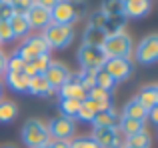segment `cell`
<instances>
[{
    "label": "cell",
    "mask_w": 158,
    "mask_h": 148,
    "mask_svg": "<svg viewBox=\"0 0 158 148\" xmlns=\"http://www.w3.org/2000/svg\"><path fill=\"white\" fill-rule=\"evenodd\" d=\"M86 12L84 0H60L50 10V22L52 24H70L80 20Z\"/></svg>",
    "instance_id": "obj_1"
},
{
    "label": "cell",
    "mask_w": 158,
    "mask_h": 148,
    "mask_svg": "<svg viewBox=\"0 0 158 148\" xmlns=\"http://www.w3.org/2000/svg\"><path fill=\"white\" fill-rule=\"evenodd\" d=\"M106 58H130L132 54V40L126 32H108L104 44L100 48Z\"/></svg>",
    "instance_id": "obj_2"
},
{
    "label": "cell",
    "mask_w": 158,
    "mask_h": 148,
    "mask_svg": "<svg viewBox=\"0 0 158 148\" xmlns=\"http://www.w3.org/2000/svg\"><path fill=\"white\" fill-rule=\"evenodd\" d=\"M42 38L46 40L48 48H56V50H62V48L70 46V42L74 40V28L70 24H48L44 28Z\"/></svg>",
    "instance_id": "obj_3"
},
{
    "label": "cell",
    "mask_w": 158,
    "mask_h": 148,
    "mask_svg": "<svg viewBox=\"0 0 158 148\" xmlns=\"http://www.w3.org/2000/svg\"><path fill=\"white\" fill-rule=\"evenodd\" d=\"M22 142L28 148H36L42 144H50L52 138L48 134V126L42 124L40 120L32 118V120H26L22 126Z\"/></svg>",
    "instance_id": "obj_4"
},
{
    "label": "cell",
    "mask_w": 158,
    "mask_h": 148,
    "mask_svg": "<svg viewBox=\"0 0 158 148\" xmlns=\"http://www.w3.org/2000/svg\"><path fill=\"white\" fill-rule=\"evenodd\" d=\"M48 50H50V48H48L46 40L42 38V34H40V36H30V38H26L18 46V50L14 52V56L22 58L24 62H32V60L38 58V56L48 54Z\"/></svg>",
    "instance_id": "obj_5"
},
{
    "label": "cell",
    "mask_w": 158,
    "mask_h": 148,
    "mask_svg": "<svg viewBox=\"0 0 158 148\" xmlns=\"http://www.w3.org/2000/svg\"><path fill=\"white\" fill-rule=\"evenodd\" d=\"M78 62H80L82 70H100L106 62V56L100 48H94V46H88V44H82L78 48Z\"/></svg>",
    "instance_id": "obj_6"
},
{
    "label": "cell",
    "mask_w": 158,
    "mask_h": 148,
    "mask_svg": "<svg viewBox=\"0 0 158 148\" xmlns=\"http://www.w3.org/2000/svg\"><path fill=\"white\" fill-rule=\"evenodd\" d=\"M102 70H104L114 82H122V80H128V78L132 76V70H134V68H132L130 58H106Z\"/></svg>",
    "instance_id": "obj_7"
},
{
    "label": "cell",
    "mask_w": 158,
    "mask_h": 148,
    "mask_svg": "<svg viewBox=\"0 0 158 148\" xmlns=\"http://www.w3.org/2000/svg\"><path fill=\"white\" fill-rule=\"evenodd\" d=\"M136 60L144 66H150L158 60V36L148 34L146 38L140 40L138 48H136Z\"/></svg>",
    "instance_id": "obj_8"
},
{
    "label": "cell",
    "mask_w": 158,
    "mask_h": 148,
    "mask_svg": "<svg viewBox=\"0 0 158 148\" xmlns=\"http://www.w3.org/2000/svg\"><path fill=\"white\" fill-rule=\"evenodd\" d=\"M48 126V134L52 140H70L74 136V120L66 116H58L52 118Z\"/></svg>",
    "instance_id": "obj_9"
},
{
    "label": "cell",
    "mask_w": 158,
    "mask_h": 148,
    "mask_svg": "<svg viewBox=\"0 0 158 148\" xmlns=\"http://www.w3.org/2000/svg\"><path fill=\"white\" fill-rule=\"evenodd\" d=\"M44 78L48 80V84H50L52 90H60L62 86L72 78V74H70V70L62 62H50L48 68L44 70Z\"/></svg>",
    "instance_id": "obj_10"
},
{
    "label": "cell",
    "mask_w": 158,
    "mask_h": 148,
    "mask_svg": "<svg viewBox=\"0 0 158 148\" xmlns=\"http://www.w3.org/2000/svg\"><path fill=\"white\" fill-rule=\"evenodd\" d=\"M24 16H26L30 28H46L48 24H50V10L38 6V4H34Z\"/></svg>",
    "instance_id": "obj_11"
},
{
    "label": "cell",
    "mask_w": 158,
    "mask_h": 148,
    "mask_svg": "<svg viewBox=\"0 0 158 148\" xmlns=\"http://www.w3.org/2000/svg\"><path fill=\"white\" fill-rule=\"evenodd\" d=\"M150 12V0H124V18H140Z\"/></svg>",
    "instance_id": "obj_12"
},
{
    "label": "cell",
    "mask_w": 158,
    "mask_h": 148,
    "mask_svg": "<svg viewBox=\"0 0 158 148\" xmlns=\"http://www.w3.org/2000/svg\"><path fill=\"white\" fill-rule=\"evenodd\" d=\"M26 92L34 94V96H42V98H48L54 90L50 88V84H48V80L44 78V74H36V76H32L30 80H28V90Z\"/></svg>",
    "instance_id": "obj_13"
},
{
    "label": "cell",
    "mask_w": 158,
    "mask_h": 148,
    "mask_svg": "<svg viewBox=\"0 0 158 148\" xmlns=\"http://www.w3.org/2000/svg\"><path fill=\"white\" fill-rule=\"evenodd\" d=\"M60 98H70V100H78V102H84L86 100V90L78 84L76 78H70L60 90Z\"/></svg>",
    "instance_id": "obj_14"
},
{
    "label": "cell",
    "mask_w": 158,
    "mask_h": 148,
    "mask_svg": "<svg viewBox=\"0 0 158 148\" xmlns=\"http://www.w3.org/2000/svg\"><path fill=\"white\" fill-rule=\"evenodd\" d=\"M138 104H142L146 110H152V108H156L158 106V88L154 84L152 86H146V88H142L138 94H136V98H134Z\"/></svg>",
    "instance_id": "obj_15"
},
{
    "label": "cell",
    "mask_w": 158,
    "mask_h": 148,
    "mask_svg": "<svg viewBox=\"0 0 158 148\" xmlns=\"http://www.w3.org/2000/svg\"><path fill=\"white\" fill-rule=\"evenodd\" d=\"M108 36V30L106 28H94V26H86L84 30V44L88 46H94V48H102Z\"/></svg>",
    "instance_id": "obj_16"
},
{
    "label": "cell",
    "mask_w": 158,
    "mask_h": 148,
    "mask_svg": "<svg viewBox=\"0 0 158 148\" xmlns=\"http://www.w3.org/2000/svg\"><path fill=\"white\" fill-rule=\"evenodd\" d=\"M92 124H94V128H116L118 126V116L110 108V110H104V112L94 114Z\"/></svg>",
    "instance_id": "obj_17"
},
{
    "label": "cell",
    "mask_w": 158,
    "mask_h": 148,
    "mask_svg": "<svg viewBox=\"0 0 158 148\" xmlns=\"http://www.w3.org/2000/svg\"><path fill=\"white\" fill-rule=\"evenodd\" d=\"M146 120H134V118H118V126L116 128L124 134V136H132V134L146 130Z\"/></svg>",
    "instance_id": "obj_18"
},
{
    "label": "cell",
    "mask_w": 158,
    "mask_h": 148,
    "mask_svg": "<svg viewBox=\"0 0 158 148\" xmlns=\"http://www.w3.org/2000/svg\"><path fill=\"white\" fill-rule=\"evenodd\" d=\"M116 136V128H94L92 130V140L100 148H112Z\"/></svg>",
    "instance_id": "obj_19"
},
{
    "label": "cell",
    "mask_w": 158,
    "mask_h": 148,
    "mask_svg": "<svg viewBox=\"0 0 158 148\" xmlns=\"http://www.w3.org/2000/svg\"><path fill=\"white\" fill-rule=\"evenodd\" d=\"M8 24H10V28H12V34H14V38H20V36H26V32L30 30V26H28V20H26V16H24V14H18V12H14V14L10 16Z\"/></svg>",
    "instance_id": "obj_20"
},
{
    "label": "cell",
    "mask_w": 158,
    "mask_h": 148,
    "mask_svg": "<svg viewBox=\"0 0 158 148\" xmlns=\"http://www.w3.org/2000/svg\"><path fill=\"white\" fill-rule=\"evenodd\" d=\"M122 118H134V120H146L148 118V110L144 108L142 104H138V102L132 98L130 102H128L126 106H124L122 110Z\"/></svg>",
    "instance_id": "obj_21"
},
{
    "label": "cell",
    "mask_w": 158,
    "mask_h": 148,
    "mask_svg": "<svg viewBox=\"0 0 158 148\" xmlns=\"http://www.w3.org/2000/svg\"><path fill=\"white\" fill-rule=\"evenodd\" d=\"M28 80H30V78L24 76L22 72H6V84L10 86L14 92H26Z\"/></svg>",
    "instance_id": "obj_22"
},
{
    "label": "cell",
    "mask_w": 158,
    "mask_h": 148,
    "mask_svg": "<svg viewBox=\"0 0 158 148\" xmlns=\"http://www.w3.org/2000/svg\"><path fill=\"white\" fill-rule=\"evenodd\" d=\"M150 144H152V136L148 130H140L132 136H126V146L130 148H150Z\"/></svg>",
    "instance_id": "obj_23"
},
{
    "label": "cell",
    "mask_w": 158,
    "mask_h": 148,
    "mask_svg": "<svg viewBox=\"0 0 158 148\" xmlns=\"http://www.w3.org/2000/svg\"><path fill=\"white\" fill-rule=\"evenodd\" d=\"M80 104H82V102H78V100L60 98V102H58V108H60L62 116H66V118H76L78 110H80Z\"/></svg>",
    "instance_id": "obj_24"
},
{
    "label": "cell",
    "mask_w": 158,
    "mask_h": 148,
    "mask_svg": "<svg viewBox=\"0 0 158 148\" xmlns=\"http://www.w3.org/2000/svg\"><path fill=\"white\" fill-rule=\"evenodd\" d=\"M16 114H18V108H16L14 102H10V100H2L0 102V122H2V124L12 122L16 118Z\"/></svg>",
    "instance_id": "obj_25"
},
{
    "label": "cell",
    "mask_w": 158,
    "mask_h": 148,
    "mask_svg": "<svg viewBox=\"0 0 158 148\" xmlns=\"http://www.w3.org/2000/svg\"><path fill=\"white\" fill-rule=\"evenodd\" d=\"M100 10L108 16H122L124 10V0H102Z\"/></svg>",
    "instance_id": "obj_26"
},
{
    "label": "cell",
    "mask_w": 158,
    "mask_h": 148,
    "mask_svg": "<svg viewBox=\"0 0 158 148\" xmlns=\"http://www.w3.org/2000/svg\"><path fill=\"white\" fill-rule=\"evenodd\" d=\"M94 80H96V88H102V90H106V92H112V90H114V84L116 82L112 80L110 76H108V74L102 70H96V74H94Z\"/></svg>",
    "instance_id": "obj_27"
},
{
    "label": "cell",
    "mask_w": 158,
    "mask_h": 148,
    "mask_svg": "<svg viewBox=\"0 0 158 148\" xmlns=\"http://www.w3.org/2000/svg\"><path fill=\"white\" fill-rule=\"evenodd\" d=\"M94 74H96L94 70H82L80 74H78V78H76V80H78V84H80L82 88L86 90V92H88V90H92L94 86H96V80H94Z\"/></svg>",
    "instance_id": "obj_28"
},
{
    "label": "cell",
    "mask_w": 158,
    "mask_h": 148,
    "mask_svg": "<svg viewBox=\"0 0 158 148\" xmlns=\"http://www.w3.org/2000/svg\"><path fill=\"white\" fill-rule=\"evenodd\" d=\"M108 24V14H104L102 10H96L90 14V20H88V26H94V28H106Z\"/></svg>",
    "instance_id": "obj_29"
},
{
    "label": "cell",
    "mask_w": 158,
    "mask_h": 148,
    "mask_svg": "<svg viewBox=\"0 0 158 148\" xmlns=\"http://www.w3.org/2000/svg\"><path fill=\"white\" fill-rule=\"evenodd\" d=\"M12 6V10L18 12V14H26L32 6H34V0H8Z\"/></svg>",
    "instance_id": "obj_30"
},
{
    "label": "cell",
    "mask_w": 158,
    "mask_h": 148,
    "mask_svg": "<svg viewBox=\"0 0 158 148\" xmlns=\"http://www.w3.org/2000/svg\"><path fill=\"white\" fill-rule=\"evenodd\" d=\"M86 98L96 100V102H110V92H106V90L96 88V86H94L92 90H88V92H86Z\"/></svg>",
    "instance_id": "obj_31"
},
{
    "label": "cell",
    "mask_w": 158,
    "mask_h": 148,
    "mask_svg": "<svg viewBox=\"0 0 158 148\" xmlns=\"http://www.w3.org/2000/svg\"><path fill=\"white\" fill-rule=\"evenodd\" d=\"M24 68V60L18 56H10L6 58V72H22Z\"/></svg>",
    "instance_id": "obj_32"
},
{
    "label": "cell",
    "mask_w": 158,
    "mask_h": 148,
    "mask_svg": "<svg viewBox=\"0 0 158 148\" xmlns=\"http://www.w3.org/2000/svg\"><path fill=\"white\" fill-rule=\"evenodd\" d=\"M12 38H14V34H12L8 20H0V42H10Z\"/></svg>",
    "instance_id": "obj_33"
},
{
    "label": "cell",
    "mask_w": 158,
    "mask_h": 148,
    "mask_svg": "<svg viewBox=\"0 0 158 148\" xmlns=\"http://www.w3.org/2000/svg\"><path fill=\"white\" fill-rule=\"evenodd\" d=\"M52 60H50V56L48 54H42V56H38V58H34L32 60V64H34V68H36V72L38 74H44V70L48 68V64H50Z\"/></svg>",
    "instance_id": "obj_34"
},
{
    "label": "cell",
    "mask_w": 158,
    "mask_h": 148,
    "mask_svg": "<svg viewBox=\"0 0 158 148\" xmlns=\"http://www.w3.org/2000/svg\"><path fill=\"white\" fill-rule=\"evenodd\" d=\"M72 148H100L92 138H76V140H70Z\"/></svg>",
    "instance_id": "obj_35"
},
{
    "label": "cell",
    "mask_w": 158,
    "mask_h": 148,
    "mask_svg": "<svg viewBox=\"0 0 158 148\" xmlns=\"http://www.w3.org/2000/svg\"><path fill=\"white\" fill-rule=\"evenodd\" d=\"M124 16H108V24H110V28H112V32H124L122 30V26H124ZM110 32V34H112Z\"/></svg>",
    "instance_id": "obj_36"
},
{
    "label": "cell",
    "mask_w": 158,
    "mask_h": 148,
    "mask_svg": "<svg viewBox=\"0 0 158 148\" xmlns=\"http://www.w3.org/2000/svg\"><path fill=\"white\" fill-rule=\"evenodd\" d=\"M12 14H14V10H12L10 2H8V0L0 2V20H10Z\"/></svg>",
    "instance_id": "obj_37"
},
{
    "label": "cell",
    "mask_w": 158,
    "mask_h": 148,
    "mask_svg": "<svg viewBox=\"0 0 158 148\" xmlns=\"http://www.w3.org/2000/svg\"><path fill=\"white\" fill-rule=\"evenodd\" d=\"M76 118H78V120H82V122H92L94 112H90V110L86 108V106H82V104H80V110H78Z\"/></svg>",
    "instance_id": "obj_38"
},
{
    "label": "cell",
    "mask_w": 158,
    "mask_h": 148,
    "mask_svg": "<svg viewBox=\"0 0 158 148\" xmlns=\"http://www.w3.org/2000/svg\"><path fill=\"white\" fill-rule=\"evenodd\" d=\"M60 2V0H34V4H38V6H42V8H46V10H52L56 4Z\"/></svg>",
    "instance_id": "obj_39"
},
{
    "label": "cell",
    "mask_w": 158,
    "mask_h": 148,
    "mask_svg": "<svg viewBox=\"0 0 158 148\" xmlns=\"http://www.w3.org/2000/svg\"><path fill=\"white\" fill-rule=\"evenodd\" d=\"M50 148H72V146H70V140H52Z\"/></svg>",
    "instance_id": "obj_40"
},
{
    "label": "cell",
    "mask_w": 158,
    "mask_h": 148,
    "mask_svg": "<svg viewBox=\"0 0 158 148\" xmlns=\"http://www.w3.org/2000/svg\"><path fill=\"white\" fill-rule=\"evenodd\" d=\"M148 118H150L152 122H158V108H152V110H148Z\"/></svg>",
    "instance_id": "obj_41"
},
{
    "label": "cell",
    "mask_w": 158,
    "mask_h": 148,
    "mask_svg": "<svg viewBox=\"0 0 158 148\" xmlns=\"http://www.w3.org/2000/svg\"><path fill=\"white\" fill-rule=\"evenodd\" d=\"M2 72H6V56L0 52V74Z\"/></svg>",
    "instance_id": "obj_42"
},
{
    "label": "cell",
    "mask_w": 158,
    "mask_h": 148,
    "mask_svg": "<svg viewBox=\"0 0 158 148\" xmlns=\"http://www.w3.org/2000/svg\"><path fill=\"white\" fill-rule=\"evenodd\" d=\"M36 148H50V144H42V146H36Z\"/></svg>",
    "instance_id": "obj_43"
},
{
    "label": "cell",
    "mask_w": 158,
    "mask_h": 148,
    "mask_svg": "<svg viewBox=\"0 0 158 148\" xmlns=\"http://www.w3.org/2000/svg\"><path fill=\"white\" fill-rule=\"evenodd\" d=\"M0 94H2V82H0Z\"/></svg>",
    "instance_id": "obj_44"
},
{
    "label": "cell",
    "mask_w": 158,
    "mask_h": 148,
    "mask_svg": "<svg viewBox=\"0 0 158 148\" xmlns=\"http://www.w3.org/2000/svg\"><path fill=\"white\" fill-rule=\"evenodd\" d=\"M2 148H14V146H2Z\"/></svg>",
    "instance_id": "obj_45"
},
{
    "label": "cell",
    "mask_w": 158,
    "mask_h": 148,
    "mask_svg": "<svg viewBox=\"0 0 158 148\" xmlns=\"http://www.w3.org/2000/svg\"><path fill=\"white\" fill-rule=\"evenodd\" d=\"M0 2H4V0H0Z\"/></svg>",
    "instance_id": "obj_46"
},
{
    "label": "cell",
    "mask_w": 158,
    "mask_h": 148,
    "mask_svg": "<svg viewBox=\"0 0 158 148\" xmlns=\"http://www.w3.org/2000/svg\"><path fill=\"white\" fill-rule=\"evenodd\" d=\"M126 148H130V146H126Z\"/></svg>",
    "instance_id": "obj_47"
}]
</instances>
